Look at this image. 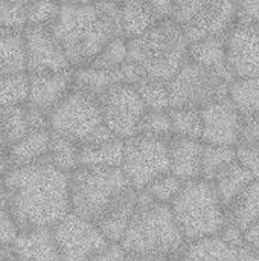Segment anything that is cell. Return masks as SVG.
Returning a JSON list of instances; mask_svg holds the SVG:
<instances>
[{
  "label": "cell",
  "mask_w": 259,
  "mask_h": 261,
  "mask_svg": "<svg viewBox=\"0 0 259 261\" xmlns=\"http://www.w3.org/2000/svg\"><path fill=\"white\" fill-rule=\"evenodd\" d=\"M0 185L18 231L52 229L70 213L69 174L47 161L11 167L0 177Z\"/></svg>",
  "instance_id": "6da1fadb"
},
{
  "label": "cell",
  "mask_w": 259,
  "mask_h": 261,
  "mask_svg": "<svg viewBox=\"0 0 259 261\" xmlns=\"http://www.w3.org/2000/svg\"><path fill=\"white\" fill-rule=\"evenodd\" d=\"M72 69L89 66L101 49L121 32V3H60L49 26Z\"/></svg>",
  "instance_id": "7a4b0ae2"
},
{
  "label": "cell",
  "mask_w": 259,
  "mask_h": 261,
  "mask_svg": "<svg viewBox=\"0 0 259 261\" xmlns=\"http://www.w3.org/2000/svg\"><path fill=\"white\" fill-rule=\"evenodd\" d=\"M137 206L119 245L125 252L174 260L186 246V240L171 208L154 203L145 191H137Z\"/></svg>",
  "instance_id": "3957f363"
},
{
  "label": "cell",
  "mask_w": 259,
  "mask_h": 261,
  "mask_svg": "<svg viewBox=\"0 0 259 261\" xmlns=\"http://www.w3.org/2000/svg\"><path fill=\"white\" fill-rule=\"evenodd\" d=\"M128 61L134 63L145 80L168 83L188 61L189 43L171 18L157 21L139 37L127 40Z\"/></svg>",
  "instance_id": "277c9868"
},
{
  "label": "cell",
  "mask_w": 259,
  "mask_h": 261,
  "mask_svg": "<svg viewBox=\"0 0 259 261\" xmlns=\"http://www.w3.org/2000/svg\"><path fill=\"white\" fill-rule=\"evenodd\" d=\"M169 208L186 243L218 236L227 222L226 208L212 184L203 179L183 182Z\"/></svg>",
  "instance_id": "5b68a950"
},
{
  "label": "cell",
  "mask_w": 259,
  "mask_h": 261,
  "mask_svg": "<svg viewBox=\"0 0 259 261\" xmlns=\"http://www.w3.org/2000/svg\"><path fill=\"white\" fill-rule=\"evenodd\" d=\"M130 188L121 168L78 167L69 174L70 213L96 223Z\"/></svg>",
  "instance_id": "8992f818"
},
{
  "label": "cell",
  "mask_w": 259,
  "mask_h": 261,
  "mask_svg": "<svg viewBox=\"0 0 259 261\" xmlns=\"http://www.w3.org/2000/svg\"><path fill=\"white\" fill-rule=\"evenodd\" d=\"M169 109L202 110L227 98L229 81L217 72L188 60L166 83Z\"/></svg>",
  "instance_id": "52a82bcc"
},
{
  "label": "cell",
  "mask_w": 259,
  "mask_h": 261,
  "mask_svg": "<svg viewBox=\"0 0 259 261\" xmlns=\"http://www.w3.org/2000/svg\"><path fill=\"white\" fill-rule=\"evenodd\" d=\"M237 2L179 0L174 2L171 20L183 31L188 43L209 37H223L235 24Z\"/></svg>",
  "instance_id": "ba28073f"
},
{
  "label": "cell",
  "mask_w": 259,
  "mask_h": 261,
  "mask_svg": "<svg viewBox=\"0 0 259 261\" xmlns=\"http://www.w3.org/2000/svg\"><path fill=\"white\" fill-rule=\"evenodd\" d=\"M102 124L98 96L72 87L49 112V130L84 144Z\"/></svg>",
  "instance_id": "9c48e42d"
},
{
  "label": "cell",
  "mask_w": 259,
  "mask_h": 261,
  "mask_svg": "<svg viewBox=\"0 0 259 261\" xmlns=\"http://www.w3.org/2000/svg\"><path fill=\"white\" fill-rule=\"evenodd\" d=\"M121 170L136 191H142L154 179L169 173L168 141L136 135L124 142Z\"/></svg>",
  "instance_id": "30bf717a"
},
{
  "label": "cell",
  "mask_w": 259,
  "mask_h": 261,
  "mask_svg": "<svg viewBox=\"0 0 259 261\" xmlns=\"http://www.w3.org/2000/svg\"><path fill=\"white\" fill-rule=\"evenodd\" d=\"M102 124L108 132L122 141L137 135L139 122L147 109L136 90L130 84H114L98 96Z\"/></svg>",
  "instance_id": "8fae6325"
},
{
  "label": "cell",
  "mask_w": 259,
  "mask_h": 261,
  "mask_svg": "<svg viewBox=\"0 0 259 261\" xmlns=\"http://www.w3.org/2000/svg\"><path fill=\"white\" fill-rule=\"evenodd\" d=\"M61 261H89L110 242L98 225L69 213L52 228Z\"/></svg>",
  "instance_id": "7c38bea8"
},
{
  "label": "cell",
  "mask_w": 259,
  "mask_h": 261,
  "mask_svg": "<svg viewBox=\"0 0 259 261\" xmlns=\"http://www.w3.org/2000/svg\"><path fill=\"white\" fill-rule=\"evenodd\" d=\"M26 73H55L72 66L47 26H26L23 31Z\"/></svg>",
  "instance_id": "4fadbf2b"
},
{
  "label": "cell",
  "mask_w": 259,
  "mask_h": 261,
  "mask_svg": "<svg viewBox=\"0 0 259 261\" xmlns=\"http://www.w3.org/2000/svg\"><path fill=\"white\" fill-rule=\"evenodd\" d=\"M226 57L235 80L259 76V31L237 23L226 32Z\"/></svg>",
  "instance_id": "5bb4252c"
},
{
  "label": "cell",
  "mask_w": 259,
  "mask_h": 261,
  "mask_svg": "<svg viewBox=\"0 0 259 261\" xmlns=\"http://www.w3.org/2000/svg\"><path fill=\"white\" fill-rule=\"evenodd\" d=\"M202 142L205 145L237 147L241 115L226 98L200 110Z\"/></svg>",
  "instance_id": "9a60e30c"
},
{
  "label": "cell",
  "mask_w": 259,
  "mask_h": 261,
  "mask_svg": "<svg viewBox=\"0 0 259 261\" xmlns=\"http://www.w3.org/2000/svg\"><path fill=\"white\" fill-rule=\"evenodd\" d=\"M72 70L55 72V73H27L29 75L27 106L35 107L49 115V112L72 90L73 87Z\"/></svg>",
  "instance_id": "2e32d148"
},
{
  "label": "cell",
  "mask_w": 259,
  "mask_h": 261,
  "mask_svg": "<svg viewBox=\"0 0 259 261\" xmlns=\"http://www.w3.org/2000/svg\"><path fill=\"white\" fill-rule=\"evenodd\" d=\"M205 144L200 139L172 136L168 141L169 173L182 182L202 179V156Z\"/></svg>",
  "instance_id": "e0dca14e"
},
{
  "label": "cell",
  "mask_w": 259,
  "mask_h": 261,
  "mask_svg": "<svg viewBox=\"0 0 259 261\" xmlns=\"http://www.w3.org/2000/svg\"><path fill=\"white\" fill-rule=\"evenodd\" d=\"M17 261H61L52 229L20 231L9 246Z\"/></svg>",
  "instance_id": "ac0fdd59"
},
{
  "label": "cell",
  "mask_w": 259,
  "mask_h": 261,
  "mask_svg": "<svg viewBox=\"0 0 259 261\" xmlns=\"http://www.w3.org/2000/svg\"><path fill=\"white\" fill-rule=\"evenodd\" d=\"M137 191L134 188H130L96 222L99 231L110 243H119L122 240L130 219L137 206Z\"/></svg>",
  "instance_id": "d6986e66"
},
{
  "label": "cell",
  "mask_w": 259,
  "mask_h": 261,
  "mask_svg": "<svg viewBox=\"0 0 259 261\" xmlns=\"http://www.w3.org/2000/svg\"><path fill=\"white\" fill-rule=\"evenodd\" d=\"M188 60L217 72L229 83L235 80L227 64L224 35L209 37V38H203L195 43H191L188 49Z\"/></svg>",
  "instance_id": "ffe728a7"
},
{
  "label": "cell",
  "mask_w": 259,
  "mask_h": 261,
  "mask_svg": "<svg viewBox=\"0 0 259 261\" xmlns=\"http://www.w3.org/2000/svg\"><path fill=\"white\" fill-rule=\"evenodd\" d=\"M49 145L50 130H29L21 139L8 147V162L11 167H18L46 161Z\"/></svg>",
  "instance_id": "44dd1931"
},
{
  "label": "cell",
  "mask_w": 259,
  "mask_h": 261,
  "mask_svg": "<svg viewBox=\"0 0 259 261\" xmlns=\"http://www.w3.org/2000/svg\"><path fill=\"white\" fill-rule=\"evenodd\" d=\"M226 216L231 223L241 231L249 229L259 222V180H252L226 208Z\"/></svg>",
  "instance_id": "7402d4cb"
},
{
  "label": "cell",
  "mask_w": 259,
  "mask_h": 261,
  "mask_svg": "<svg viewBox=\"0 0 259 261\" xmlns=\"http://www.w3.org/2000/svg\"><path fill=\"white\" fill-rule=\"evenodd\" d=\"M122 139L113 138L99 144L79 145V167H99V168H121L124 158Z\"/></svg>",
  "instance_id": "603a6c76"
},
{
  "label": "cell",
  "mask_w": 259,
  "mask_h": 261,
  "mask_svg": "<svg viewBox=\"0 0 259 261\" xmlns=\"http://www.w3.org/2000/svg\"><path fill=\"white\" fill-rule=\"evenodd\" d=\"M177 261H238V249L214 236L186 243Z\"/></svg>",
  "instance_id": "cb8c5ba5"
},
{
  "label": "cell",
  "mask_w": 259,
  "mask_h": 261,
  "mask_svg": "<svg viewBox=\"0 0 259 261\" xmlns=\"http://www.w3.org/2000/svg\"><path fill=\"white\" fill-rule=\"evenodd\" d=\"M157 20L153 14L150 2H125L121 3V32L130 40L147 32Z\"/></svg>",
  "instance_id": "d4e9b609"
},
{
  "label": "cell",
  "mask_w": 259,
  "mask_h": 261,
  "mask_svg": "<svg viewBox=\"0 0 259 261\" xmlns=\"http://www.w3.org/2000/svg\"><path fill=\"white\" fill-rule=\"evenodd\" d=\"M26 72L23 31L0 28V75Z\"/></svg>",
  "instance_id": "484cf974"
},
{
  "label": "cell",
  "mask_w": 259,
  "mask_h": 261,
  "mask_svg": "<svg viewBox=\"0 0 259 261\" xmlns=\"http://www.w3.org/2000/svg\"><path fill=\"white\" fill-rule=\"evenodd\" d=\"M73 87L99 96L102 92L110 89L114 84L124 83L121 67L118 70H102L92 66H84L72 70Z\"/></svg>",
  "instance_id": "4316f807"
},
{
  "label": "cell",
  "mask_w": 259,
  "mask_h": 261,
  "mask_svg": "<svg viewBox=\"0 0 259 261\" xmlns=\"http://www.w3.org/2000/svg\"><path fill=\"white\" fill-rule=\"evenodd\" d=\"M253 180V177L235 161L229 167H226L218 176L211 182L220 202L224 208H227L232 200Z\"/></svg>",
  "instance_id": "83f0119b"
},
{
  "label": "cell",
  "mask_w": 259,
  "mask_h": 261,
  "mask_svg": "<svg viewBox=\"0 0 259 261\" xmlns=\"http://www.w3.org/2000/svg\"><path fill=\"white\" fill-rule=\"evenodd\" d=\"M227 99L240 115H259V76L234 80L229 84Z\"/></svg>",
  "instance_id": "f1b7e54d"
},
{
  "label": "cell",
  "mask_w": 259,
  "mask_h": 261,
  "mask_svg": "<svg viewBox=\"0 0 259 261\" xmlns=\"http://www.w3.org/2000/svg\"><path fill=\"white\" fill-rule=\"evenodd\" d=\"M46 161L56 170L70 174L79 167V144L50 132V145Z\"/></svg>",
  "instance_id": "f546056e"
},
{
  "label": "cell",
  "mask_w": 259,
  "mask_h": 261,
  "mask_svg": "<svg viewBox=\"0 0 259 261\" xmlns=\"http://www.w3.org/2000/svg\"><path fill=\"white\" fill-rule=\"evenodd\" d=\"M29 75L26 72L0 75V109L27 104Z\"/></svg>",
  "instance_id": "4dcf8cb0"
},
{
  "label": "cell",
  "mask_w": 259,
  "mask_h": 261,
  "mask_svg": "<svg viewBox=\"0 0 259 261\" xmlns=\"http://www.w3.org/2000/svg\"><path fill=\"white\" fill-rule=\"evenodd\" d=\"M237 161V151L234 147L205 145L202 156V179L212 182L218 173Z\"/></svg>",
  "instance_id": "1f68e13d"
},
{
  "label": "cell",
  "mask_w": 259,
  "mask_h": 261,
  "mask_svg": "<svg viewBox=\"0 0 259 261\" xmlns=\"http://www.w3.org/2000/svg\"><path fill=\"white\" fill-rule=\"evenodd\" d=\"M0 125L6 145H12L29 132L26 104L0 109Z\"/></svg>",
  "instance_id": "d6a6232c"
},
{
  "label": "cell",
  "mask_w": 259,
  "mask_h": 261,
  "mask_svg": "<svg viewBox=\"0 0 259 261\" xmlns=\"http://www.w3.org/2000/svg\"><path fill=\"white\" fill-rule=\"evenodd\" d=\"M172 136L202 139V116L198 110L169 109Z\"/></svg>",
  "instance_id": "836d02e7"
},
{
  "label": "cell",
  "mask_w": 259,
  "mask_h": 261,
  "mask_svg": "<svg viewBox=\"0 0 259 261\" xmlns=\"http://www.w3.org/2000/svg\"><path fill=\"white\" fill-rule=\"evenodd\" d=\"M127 60H128L127 38L114 37L101 49V52L89 66L102 70H118L127 63Z\"/></svg>",
  "instance_id": "e575fe53"
},
{
  "label": "cell",
  "mask_w": 259,
  "mask_h": 261,
  "mask_svg": "<svg viewBox=\"0 0 259 261\" xmlns=\"http://www.w3.org/2000/svg\"><path fill=\"white\" fill-rule=\"evenodd\" d=\"M137 135L169 141L172 138L169 112L168 110H147L139 122Z\"/></svg>",
  "instance_id": "d590c367"
},
{
  "label": "cell",
  "mask_w": 259,
  "mask_h": 261,
  "mask_svg": "<svg viewBox=\"0 0 259 261\" xmlns=\"http://www.w3.org/2000/svg\"><path fill=\"white\" fill-rule=\"evenodd\" d=\"M182 185L183 182L180 179H177L174 174L171 173H166L157 179H154L151 184L147 185L145 190V194L154 202V203H159V205H171L174 202V199L177 197V194L180 193L182 190Z\"/></svg>",
  "instance_id": "8d00e7d4"
},
{
  "label": "cell",
  "mask_w": 259,
  "mask_h": 261,
  "mask_svg": "<svg viewBox=\"0 0 259 261\" xmlns=\"http://www.w3.org/2000/svg\"><path fill=\"white\" fill-rule=\"evenodd\" d=\"M134 87L147 110H169V92L166 83L143 80Z\"/></svg>",
  "instance_id": "74e56055"
},
{
  "label": "cell",
  "mask_w": 259,
  "mask_h": 261,
  "mask_svg": "<svg viewBox=\"0 0 259 261\" xmlns=\"http://www.w3.org/2000/svg\"><path fill=\"white\" fill-rule=\"evenodd\" d=\"M27 26V2H0V28L24 31Z\"/></svg>",
  "instance_id": "f35d334b"
},
{
  "label": "cell",
  "mask_w": 259,
  "mask_h": 261,
  "mask_svg": "<svg viewBox=\"0 0 259 261\" xmlns=\"http://www.w3.org/2000/svg\"><path fill=\"white\" fill-rule=\"evenodd\" d=\"M60 3L31 2L27 3V26H50L56 18Z\"/></svg>",
  "instance_id": "ab89813d"
},
{
  "label": "cell",
  "mask_w": 259,
  "mask_h": 261,
  "mask_svg": "<svg viewBox=\"0 0 259 261\" xmlns=\"http://www.w3.org/2000/svg\"><path fill=\"white\" fill-rule=\"evenodd\" d=\"M237 147L259 148V115H241Z\"/></svg>",
  "instance_id": "60d3db41"
},
{
  "label": "cell",
  "mask_w": 259,
  "mask_h": 261,
  "mask_svg": "<svg viewBox=\"0 0 259 261\" xmlns=\"http://www.w3.org/2000/svg\"><path fill=\"white\" fill-rule=\"evenodd\" d=\"M237 162L253 177V180H259V148H246L235 147Z\"/></svg>",
  "instance_id": "b9f144b4"
},
{
  "label": "cell",
  "mask_w": 259,
  "mask_h": 261,
  "mask_svg": "<svg viewBox=\"0 0 259 261\" xmlns=\"http://www.w3.org/2000/svg\"><path fill=\"white\" fill-rule=\"evenodd\" d=\"M235 21L259 31V2H237Z\"/></svg>",
  "instance_id": "7bdbcfd3"
},
{
  "label": "cell",
  "mask_w": 259,
  "mask_h": 261,
  "mask_svg": "<svg viewBox=\"0 0 259 261\" xmlns=\"http://www.w3.org/2000/svg\"><path fill=\"white\" fill-rule=\"evenodd\" d=\"M18 232L20 231L9 211L5 206H0V248H9Z\"/></svg>",
  "instance_id": "ee69618b"
},
{
  "label": "cell",
  "mask_w": 259,
  "mask_h": 261,
  "mask_svg": "<svg viewBox=\"0 0 259 261\" xmlns=\"http://www.w3.org/2000/svg\"><path fill=\"white\" fill-rule=\"evenodd\" d=\"M218 237L229 246L235 248V249H241L244 246V231H241L238 226H235L234 223H231L229 220L226 222V225L223 226V229L220 231Z\"/></svg>",
  "instance_id": "f6af8a7d"
},
{
  "label": "cell",
  "mask_w": 259,
  "mask_h": 261,
  "mask_svg": "<svg viewBox=\"0 0 259 261\" xmlns=\"http://www.w3.org/2000/svg\"><path fill=\"white\" fill-rule=\"evenodd\" d=\"M89 261H127V252L119 243H108Z\"/></svg>",
  "instance_id": "bcb514c9"
},
{
  "label": "cell",
  "mask_w": 259,
  "mask_h": 261,
  "mask_svg": "<svg viewBox=\"0 0 259 261\" xmlns=\"http://www.w3.org/2000/svg\"><path fill=\"white\" fill-rule=\"evenodd\" d=\"M26 115L29 130H49V115L26 104Z\"/></svg>",
  "instance_id": "7dc6e473"
},
{
  "label": "cell",
  "mask_w": 259,
  "mask_h": 261,
  "mask_svg": "<svg viewBox=\"0 0 259 261\" xmlns=\"http://www.w3.org/2000/svg\"><path fill=\"white\" fill-rule=\"evenodd\" d=\"M150 6L153 9V14L156 17L157 21L162 20H168L172 15V9H174V2H166V0H154L150 2Z\"/></svg>",
  "instance_id": "c3c4849f"
},
{
  "label": "cell",
  "mask_w": 259,
  "mask_h": 261,
  "mask_svg": "<svg viewBox=\"0 0 259 261\" xmlns=\"http://www.w3.org/2000/svg\"><path fill=\"white\" fill-rule=\"evenodd\" d=\"M244 246H247L259 255V222L244 231Z\"/></svg>",
  "instance_id": "681fc988"
},
{
  "label": "cell",
  "mask_w": 259,
  "mask_h": 261,
  "mask_svg": "<svg viewBox=\"0 0 259 261\" xmlns=\"http://www.w3.org/2000/svg\"><path fill=\"white\" fill-rule=\"evenodd\" d=\"M127 261H169L156 255H147V254H133L127 252Z\"/></svg>",
  "instance_id": "f907efd6"
},
{
  "label": "cell",
  "mask_w": 259,
  "mask_h": 261,
  "mask_svg": "<svg viewBox=\"0 0 259 261\" xmlns=\"http://www.w3.org/2000/svg\"><path fill=\"white\" fill-rule=\"evenodd\" d=\"M238 261H259V255L247 246H243L238 251Z\"/></svg>",
  "instance_id": "816d5d0a"
},
{
  "label": "cell",
  "mask_w": 259,
  "mask_h": 261,
  "mask_svg": "<svg viewBox=\"0 0 259 261\" xmlns=\"http://www.w3.org/2000/svg\"><path fill=\"white\" fill-rule=\"evenodd\" d=\"M0 261H17L11 252V248H0Z\"/></svg>",
  "instance_id": "f5cc1de1"
},
{
  "label": "cell",
  "mask_w": 259,
  "mask_h": 261,
  "mask_svg": "<svg viewBox=\"0 0 259 261\" xmlns=\"http://www.w3.org/2000/svg\"><path fill=\"white\" fill-rule=\"evenodd\" d=\"M6 151H8V145H6V141H5V136L2 132V125H0V161L6 158Z\"/></svg>",
  "instance_id": "db71d44e"
},
{
  "label": "cell",
  "mask_w": 259,
  "mask_h": 261,
  "mask_svg": "<svg viewBox=\"0 0 259 261\" xmlns=\"http://www.w3.org/2000/svg\"><path fill=\"white\" fill-rule=\"evenodd\" d=\"M169 261H177V260H169Z\"/></svg>",
  "instance_id": "11a10c76"
}]
</instances>
